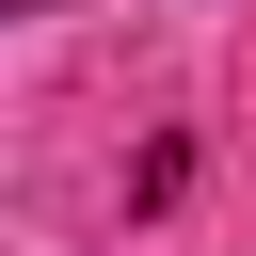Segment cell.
Returning <instances> with one entry per match:
<instances>
[{"label":"cell","instance_id":"6da1fadb","mask_svg":"<svg viewBox=\"0 0 256 256\" xmlns=\"http://www.w3.org/2000/svg\"><path fill=\"white\" fill-rule=\"evenodd\" d=\"M0 16H64V0H0Z\"/></svg>","mask_w":256,"mask_h":256}]
</instances>
